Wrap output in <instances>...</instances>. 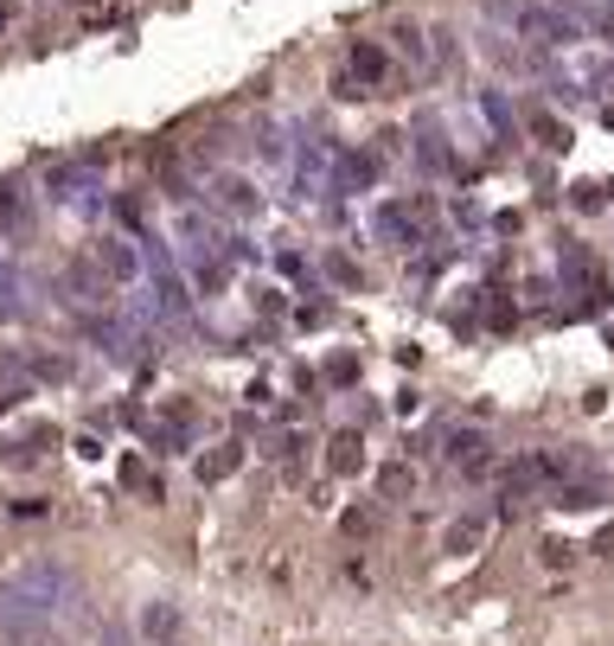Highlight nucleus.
I'll use <instances>...</instances> for the list:
<instances>
[{
    "label": "nucleus",
    "mask_w": 614,
    "mask_h": 646,
    "mask_svg": "<svg viewBox=\"0 0 614 646\" xmlns=\"http://www.w3.org/2000/svg\"><path fill=\"white\" fill-rule=\"evenodd\" d=\"M71 595V576L65 569H51V564H32L20 569L13 583H7V595H0V608H7V620H46L58 602Z\"/></svg>",
    "instance_id": "f257e3e1"
},
{
    "label": "nucleus",
    "mask_w": 614,
    "mask_h": 646,
    "mask_svg": "<svg viewBox=\"0 0 614 646\" xmlns=\"http://www.w3.org/2000/svg\"><path fill=\"white\" fill-rule=\"evenodd\" d=\"M512 32L525 46H576L583 13H570V7H512Z\"/></svg>",
    "instance_id": "f03ea898"
},
{
    "label": "nucleus",
    "mask_w": 614,
    "mask_h": 646,
    "mask_svg": "<svg viewBox=\"0 0 614 646\" xmlns=\"http://www.w3.org/2000/svg\"><path fill=\"white\" fill-rule=\"evenodd\" d=\"M563 282L583 295V308H602V301H608V276H602V269H595V262L576 250V244L563 250Z\"/></svg>",
    "instance_id": "7ed1b4c3"
},
{
    "label": "nucleus",
    "mask_w": 614,
    "mask_h": 646,
    "mask_svg": "<svg viewBox=\"0 0 614 646\" xmlns=\"http://www.w3.org/2000/svg\"><path fill=\"white\" fill-rule=\"evenodd\" d=\"M237 467H244V441H218L211 455H199L192 474H199V487H218V480H230Z\"/></svg>",
    "instance_id": "20e7f679"
},
{
    "label": "nucleus",
    "mask_w": 614,
    "mask_h": 646,
    "mask_svg": "<svg viewBox=\"0 0 614 646\" xmlns=\"http://www.w3.org/2000/svg\"><path fill=\"white\" fill-rule=\"evenodd\" d=\"M358 467H365V441H358V429L333 436L327 441V474H333V480H353Z\"/></svg>",
    "instance_id": "39448f33"
},
{
    "label": "nucleus",
    "mask_w": 614,
    "mask_h": 646,
    "mask_svg": "<svg viewBox=\"0 0 614 646\" xmlns=\"http://www.w3.org/2000/svg\"><path fill=\"white\" fill-rule=\"evenodd\" d=\"M97 269L109 276V282H135L141 276V257L128 250L122 237H102V250H97Z\"/></svg>",
    "instance_id": "423d86ee"
},
{
    "label": "nucleus",
    "mask_w": 614,
    "mask_h": 646,
    "mask_svg": "<svg viewBox=\"0 0 614 646\" xmlns=\"http://www.w3.org/2000/svg\"><path fill=\"white\" fill-rule=\"evenodd\" d=\"M353 78L365 83V90H378V83L390 78V52L372 46V39H358V46H353Z\"/></svg>",
    "instance_id": "0eeeda50"
},
{
    "label": "nucleus",
    "mask_w": 614,
    "mask_h": 646,
    "mask_svg": "<svg viewBox=\"0 0 614 646\" xmlns=\"http://www.w3.org/2000/svg\"><path fill=\"white\" fill-rule=\"evenodd\" d=\"M416 225H423V206H384L378 211V231L397 237V244H416V237H423Z\"/></svg>",
    "instance_id": "6e6552de"
},
{
    "label": "nucleus",
    "mask_w": 614,
    "mask_h": 646,
    "mask_svg": "<svg viewBox=\"0 0 614 646\" xmlns=\"http://www.w3.org/2000/svg\"><path fill=\"white\" fill-rule=\"evenodd\" d=\"M0 231H7V237H26V231H32V206L20 199V186H13V180L0 186Z\"/></svg>",
    "instance_id": "1a4fd4ad"
},
{
    "label": "nucleus",
    "mask_w": 614,
    "mask_h": 646,
    "mask_svg": "<svg viewBox=\"0 0 614 646\" xmlns=\"http://www.w3.org/2000/svg\"><path fill=\"white\" fill-rule=\"evenodd\" d=\"M448 461L467 467V474H481L486 467V436L481 429H455V436H448Z\"/></svg>",
    "instance_id": "9d476101"
},
{
    "label": "nucleus",
    "mask_w": 614,
    "mask_h": 646,
    "mask_svg": "<svg viewBox=\"0 0 614 646\" xmlns=\"http://www.w3.org/2000/svg\"><path fill=\"white\" fill-rule=\"evenodd\" d=\"M525 135H532L537 148H551V155H563V148H570V129H563L551 109H532V116H525Z\"/></svg>",
    "instance_id": "9b49d317"
},
{
    "label": "nucleus",
    "mask_w": 614,
    "mask_h": 646,
    "mask_svg": "<svg viewBox=\"0 0 614 646\" xmlns=\"http://www.w3.org/2000/svg\"><path fill=\"white\" fill-rule=\"evenodd\" d=\"M416 155H423V167H429V173H448V167H455V155L442 148V129H435L429 116L416 122Z\"/></svg>",
    "instance_id": "f8f14e48"
},
{
    "label": "nucleus",
    "mask_w": 614,
    "mask_h": 646,
    "mask_svg": "<svg viewBox=\"0 0 614 646\" xmlns=\"http://www.w3.org/2000/svg\"><path fill=\"white\" fill-rule=\"evenodd\" d=\"M141 634H148V640H179V608L174 602H148V608H141Z\"/></svg>",
    "instance_id": "ddd939ff"
},
{
    "label": "nucleus",
    "mask_w": 614,
    "mask_h": 646,
    "mask_svg": "<svg viewBox=\"0 0 614 646\" xmlns=\"http://www.w3.org/2000/svg\"><path fill=\"white\" fill-rule=\"evenodd\" d=\"M154 295H160V314H174V320H186V282H179L167 262H154Z\"/></svg>",
    "instance_id": "4468645a"
},
{
    "label": "nucleus",
    "mask_w": 614,
    "mask_h": 646,
    "mask_svg": "<svg viewBox=\"0 0 614 646\" xmlns=\"http://www.w3.org/2000/svg\"><path fill=\"white\" fill-rule=\"evenodd\" d=\"M65 288H71V301H90V308H97V301H109V288L97 282V269H83V262H71V269H65Z\"/></svg>",
    "instance_id": "2eb2a0df"
},
{
    "label": "nucleus",
    "mask_w": 614,
    "mask_h": 646,
    "mask_svg": "<svg viewBox=\"0 0 614 646\" xmlns=\"http://www.w3.org/2000/svg\"><path fill=\"white\" fill-rule=\"evenodd\" d=\"M481 538H486V518H455V525H448V550H455V557H474V550H481Z\"/></svg>",
    "instance_id": "dca6fc26"
},
{
    "label": "nucleus",
    "mask_w": 614,
    "mask_h": 646,
    "mask_svg": "<svg viewBox=\"0 0 614 646\" xmlns=\"http://www.w3.org/2000/svg\"><path fill=\"white\" fill-rule=\"evenodd\" d=\"M372 173H378V160L372 155H346L339 160V192H346V186H372Z\"/></svg>",
    "instance_id": "f3484780"
},
{
    "label": "nucleus",
    "mask_w": 614,
    "mask_h": 646,
    "mask_svg": "<svg viewBox=\"0 0 614 646\" xmlns=\"http://www.w3.org/2000/svg\"><path fill=\"white\" fill-rule=\"evenodd\" d=\"M557 506H563V513H588V506H602V487H588V480L557 487Z\"/></svg>",
    "instance_id": "a211bd4d"
},
{
    "label": "nucleus",
    "mask_w": 614,
    "mask_h": 646,
    "mask_svg": "<svg viewBox=\"0 0 614 646\" xmlns=\"http://www.w3.org/2000/svg\"><path fill=\"white\" fill-rule=\"evenodd\" d=\"M409 487H416V474H409L404 461H390V467L378 474V493H384V499H397V493H409Z\"/></svg>",
    "instance_id": "6ab92c4d"
},
{
    "label": "nucleus",
    "mask_w": 614,
    "mask_h": 646,
    "mask_svg": "<svg viewBox=\"0 0 614 646\" xmlns=\"http://www.w3.org/2000/svg\"><path fill=\"white\" fill-rule=\"evenodd\" d=\"M390 39H397V52H404L409 64H429V46H423V32H416V27H397Z\"/></svg>",
    "instance_id": "aec40b11"
},
{
    "label": "nucleus",
    "mask_w": 614,
    "mask_h": 646,
    "mask_svg": "<svg viewBox=\"0 0 614 646\" xmlns=\"http://www.w3.org/2000/svg\"><path fill=\"white\" fill-rule=\"evenodd\" d=\"M122 487H148V499H160V480H148V467L135 461V455L122 461Z\"/></svg>",
    "instance_id": "412c9836"
},
{
    "label": "nucleus",
    "mask_w": 614,
    "mask_h": 646,
    "mask_svg": "<svg viewBox=\"0 0 614 646\" xmlns=\"http://www.w3.org/2000/svg\"><path fill=\"white\" fill-rule=\"evenodd\" d=\"M481 109H486V122H493V129H499V135H512V109L499 103L493 90H486V97H481Z\"/></svg>",
    "instance_id": "4be33fe9"
},
{
    "label": "nucleus",
    "mask_w": 614,
    "mask_h": 646,
    "mask_svg": "<svg viewBox=\"0 0 614 646\" xmlns=\"http://www.w3.org/2000/svg\"><path fill=\"white\" fill-rule=\"evenodd\" d=\"M225 199H230L237 211H250V206H256V192H250L244 180H225Z\"/></svg>",
    "instance_id": "5701e85b"
},
{
    "label": "nucleus",
    "mask_w": 614,
    "mask_h": 646,
    "mask_svg": "<svg viewBox=\"0 0 614 646\" xmlns=\"http://www.w3.org/2000/svg\"><path fill=\"white\" fill-rule=\"evenodd\" d=\"M65 371H71V365H65V359H32V378H51V385H58Z\"/></svg>",
    "instance_id": "b1692460"
},
{
    "label": "nucleus",
    "mask_w": 614,
    "mask_h": 646,
    "mask_svg": "<svg viewBox=\"0 0 614 646\" xmlns=\"http://www.w3.org/2000/svg\"><path fill=\"white\" fill-rule=\"evenodd\" d=\"M353 378H358L353 359H333V365H327V385H353Z\"/></svg>",
    "instance_id": "393cba45"
},
{
    "label": "nucleus",
    "mask_w": 614,
    "mask_h": 646,
    "mask_svg": "<svg viewBox=\"0 0 614 646\" xmlns=\"http://www.w3.org/2000/svg\"><path fill=\"white\" fill-rule=\"evenodd\" d=\"M327 276H333V282H358V269L346 257H327Z\"/></svg>",
    "instance_id": "a878e982"
},
{
    "label": "nucleus",
    "mask_w": 614,
    "mask_h": 646,
    "mask_svg": "<svg viewBox=\"0 0 614 646\" xmlns=\"http://www.w3.org/2000/svg\"><path fill=\"white\" fill-rule=\"evenodd\" d=\"M372 525H378V518H372V513H346V531H353V538H365Z\"/></svg>",
    "instance_id": "bb28decb"
},
{
    "label": "nucleus",
    "mask_w": 614,
    "mask_h": 646,
    "mask_svg": "<svg viewBox=\"0 0 614 646\" xmlns=\"http://www.w3.org/2000/svg\"><path fill=\"white\" fill-rule=\"evenodd\" d=\"M595 550H602V557H614V525L602 531V538H595Z\"/></svg>",
    "instance_id": "cd10ccee"
},
{
    "label": "nucleus",
    "mask_w": 614,
    "mask_h": 646,
    "mask_svg": "<svg viewBox=\"0 0 614 646\" xmlns=\"http://www.w3.org/2000/svg\"><path fill=\"white\" fill-rule=\"evenodd\" d=\"M13 27V0H0V32Z\"/></svg>",
    "instance_id": "c85d7f7f"
},
{
    "label": "nucleus",
    "mask_w": 614,
    "mask_h": 646,
    "mask_svg": "<svg viewBox=\"0 0 614 646\" xmlns=\"http://www.w3.org/2000/svg\"><path fill=\"white\" fill-rule=\"evenodd\" d=\"M7 404H13V390H0V410H7Z\"/></svg>",
    "instance_id": "c756f323"
},
{
    "label": "nucleus",
    "mask_w": 614,
    "mask_h": 646,
    "mask_svg": "<svg viewBox=\"0 0 614 646\" xmlns=\"http://www.w3.org/2000/svg\"><path fill=\"white\" fill-rule=\"evenodd\" d=\"M167 646H179V640H167Z\"/></svg>",
    "instance_id": "7c9ffc66"
}]
</instances>
